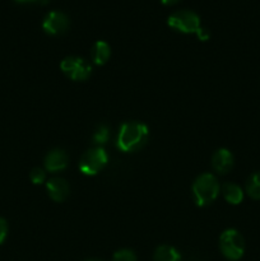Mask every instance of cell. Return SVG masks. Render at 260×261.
<instances>
[{
	"label": "cell",
	"instance_id": "1",
	"mask_svg": "<svg viewBox=\"0 0 260 261\" xmlns=\"http://www.w3.org/2000/svg\"><path fill=\"white\" fill-rule=\"evenodd\" d=\"M148 132L147 125L137 121L124 122L119 130L117 135V148L121 152H137L142 149L148 140Z\"/></svg>",
	"mask_w": 260,
	"mask_h": 261
},
{
	"label": "cell",
	"instance_id": "2",
	"mask_svg": "<svg viewBox=\"0 0 260 261\" xmlns=\"http://www.w3.org/2000/svg\"><path fill=\"white\" fill-rule=\"evenodd\" d=\"M221 185L216 176L212 173H203L198 176L193 184L194 201L198 206H206L213 203L219 195Z\"/></svg>",
	"mask_w": 260,
	"mask_h": 261
},
{
	"label": "cell",
	"instance_id": "3",
	"mask_svg": "<svg viewBox=\"0 0 260 261\" xmlns=\"http://www.w3.org/2000/svg\"><path fill=\"white\" fill-rule=\"evenodd\" d=\"M219 250L226 259L237 261L244 256L245 240L236 229H226L219 237Z\"/></svg>",
	"mask_w": 260,
	"mask_h": 261
},
{
	"label": "cell",
	"instance_id": "4",
	"mask_svg": "<svg viewBox=\"0 0 260 261\" xmlns=\"http://www.w3.org/2000/svg\"><path fill=\"white\" fill-rule=\"evenodd\" d=\"M109 162V155L102 147L92 148L82 154L79 161V170L86 176H94L101 172Z\"/></svg>",
	"mask_w": 260,
	"mask_h": 261
},
{
	"label": "cell",
	"instance_id": "5",
	"mask_svg": "<svg viewBox=\"0 0 260 261\" xmlns=\"http://www.w3.org/2000/svg\"><path fill=\"white\" fill-rule=\"evenodd\" d=\"M167 24L181 33H195L199 31L200 18L195 12L189 9H180L168 17Z\"/></svg>",
	"mask_w": 260,
	"mask_h": 261
},
{
	"label": "cell",
	"instance_id": "6",
	"mask_svg": "<svg viewBox=\"0 0 260 261\" xmlns=\"http://www.w3.org/2000/svg\"><path fill=\"white\" fill-rule=\"evenodd\" d=\"M60 69L69 79L74 82L86 81L92 73V66L78 56H68L64 59L60 63Z\"/></svg>",
	"mask_w": 260,
	"mask_h": 261
},
{
	"label": "cell",
	"instance_id": "7",
	"mask_svg": "<svg viewBox=\"0 0 260 261\" xmlns=\"http://www.w3.org/2000/svg\"><path fill=\"white\" fill-rule=\"evenodd\" d=\"M70 25V19L61 10H51L42 20V28L47 35H61L66 32Z\"/></svg>",
	"mask_w": 260,
	"mask_h": 261
},
{
	"label": "cell",
	"instance_id": "8",
	"mask_svg": "<svg viewBox=\"0 0 260 261\" xmlns=\"http://www.w3.org/2000/svg\"><path fill=\"white\" fill-rule=\"evenodd\" d=\"M233 154L226 148H221L212 155V167L219 175H227L233 168Z\"/></svg>",
	"mask_w": 260,
	"mask_h": 261
},
{
	"label": "cell",
	"instance_id": "9",
	"mask_svg": "<svg viewBox=\"0 0 260 261\" xmlns=\"http://www.w3.org/2000/svg\"><path fill=\"white\" fill-rule=\"evenodd\" d=\"M46 190H47L48 196L56 203H63L70 194V188L69 184L64 178L54 177L46 182Z\"/></svg>",
	"mask_w": 260,
	"mask_h": 261
},
{
	"label": "cell",
	"instance_id": "10",
	"mask_svg": "<svg viewBox=\"0 0 260 261\" xmlns=\"http://www.w3.org/2000/svg\"><path fill=\"white\" fill-rule=\"evenodd\" d=\"M69 157L65 150L53 149L45 157V170L48 172H59L68 167Z\"/></svg>",
	"mask_w": 260,
	"mask_h": 261
},
{
	"label": "cell",
	"instance_id": "11",
	"mask_svg": "<svg viewBox=\"0 0 260 261\" xmlns=\"http://www.w3.org/2000/svg\"><path fill=\"white\" fill-rule=\"evenodd\" d=\"M111 56V47L106 41H97L91 50V58L96 65H105Z\"/></svg>",
	"mask_w": 260,
	"mask_h": 261
},
{
	"label": "cell",
	"instance_id": "12",
	"mask_svg": "<svg viewBox=\"0 0 260 261\" xmlns=\"http://www.w3.org/2000/svg\"><path fill=\"white\" fill-rule=\"evenodd\" d=\"M223 198L226 199L227 203L232 205H239L244 200V191L239 185L233 182H224L221 188Z\"/></svg>",
	"mask_w": 260,
	"mask_h": 261
},
{
	"label": "cell",
	"instance_id": "13",
	"mask_svg": "<svg viewBox=\"0 0 260 261\" xmlns=\"http://www.w3.org/2000/svg\"><path fill=\"white\" fill-rule=\"evenodd\" d=\"M153 261H183L181 260V255L175 247L170 246V245H162V246L157 247L153 256Z\"/></svg>",
	"mask_w": 260,
	"mask_h": 261
},
{
	"label": "cell",
	"instance_id": "14",
	"mask_svg": "<svg viewBox=\"0 0 260 261\" xmlns=\"http://www.w3.org/2000/svg\"><path fill=\"white\" fill-rule=\"evenodd\" d=\"M245 190L250 198L254 200H260V172H254L249 176Z\"/></svg>",
	"mask_w": 260,
	"mask_h": 261
},
{
	"label": "cell",
	"instance_id": "15",
	"mask_svg": "<svg viewBox=\"0 0 260 261\" xmlns=\"http://www.w3.org/2000/svg\"><path fill=\"white\" fill-rule=\"evenodd\" d=\"M109 138H110L109 127H107L106 125H99V126L96 129V132H94L93 137H92V140H93V143L97 145V147H101V145H103L105 143H107Z\"/></svg>",
	"mask_w": 260,
	"mask_h": 261
},
{
	"label": "cell",
	"instance_id": "16",
	"mask_svg": "<svg viewBox=\"0 0 260 261\" xmlns=\"http://www.w3.org/2000/svg\"><path fill=\"white\" fill-rule=\"evenodd\" d=\"M112 261H138V260H137V256H135V254L132 251V250L122 249L115 252L114 257H112Z\"/></svg>",
	"mask_w": 260,
	"mask_h": 261
},
{
	"label": "cell",
	"instance_id": "17",
	"mask_svg": "<svg viewBox=\"0 0 260 261\" xmlns=\"http://www.w3.org/2000/svg\"><path fill=\"white\" fill-rule=\"evenodd\" d=\"M30 178L32 181V184H35V185H41L46 180V171L40 167L33 168L30 173Z\"/></svg>",
	"mask_w": 260,
	"mask_h": 261
},
{
	"label": "cell",
	"instance_id": "18",
	"mask_svg": "<svg viewBox=\"0 0 260 261\" xmlns=\"http://www.w3.org/2000/svg\"><path fill=\"white\" fill-rule=\"evenodd\" d=\"M8 236V223L4 218L0 217V245L5 241Z\"/></svg>",
	"mask_w": 260,
	"mask_h": 261
},
{
	"label": "cell",
	"instance_id": "19",
	"mask_svg": "<svg viewBox=\"0 0 260 261\" xmlns=\"http://www.w3.org/2000/svg\"><path fill=\"white\" fill-rule=\"evenodd\" d=\"M209 35H211V33H209V31L206 30V28H204V27H200V28H199L198 32H196V36H198V38L200 41L208 40Z\"/></svg>",
	"mask_w": 260,
	"mask_h": 261
},
{
	"label": "cell",
	"instance_id": "20",
	"mask_svg": "<svg viewBox=\"0 0 260 261\" xmlns=\"http://www.w3.org/2000/svg\"><path fill=\"white\" fill-rule=\"evenodd\" d=\"M14 2L20 3V4H32V3H40V4H46L48 0H14Z\"/></svg>",
	"mask_w": 260,
	"mask_h": 261
},
{
	"label": "cell",
	"instance_id": "21",
	"mask_svg": "<svg viewBox=\"0 0 260 261\" xmlns=\"http://www.w3.org/2000/svg\"><path fill=\"white\" fill-rule=\"evenodd\" d=\"M161 2H162L165 5H172V4H176L177 2H180V0H161Z\"/></svg>",
	"mask_w": 260,
	"mask_h": 261
},
{
	"label": "cell",
	"instance_id": "22",
	"mask_svg": "<svg viewBox=\"0 0 260 261\" xmlns=\"http://www.w3.org/2000/svg\"><path fill=\"white\" fill-rule=\"evenodd\" d=\"M87 261H99V260H96V259H91V260H87Z\"/></svg>",
	"mask_w": 260,
	"mask_h": 261
}]
</instances>
